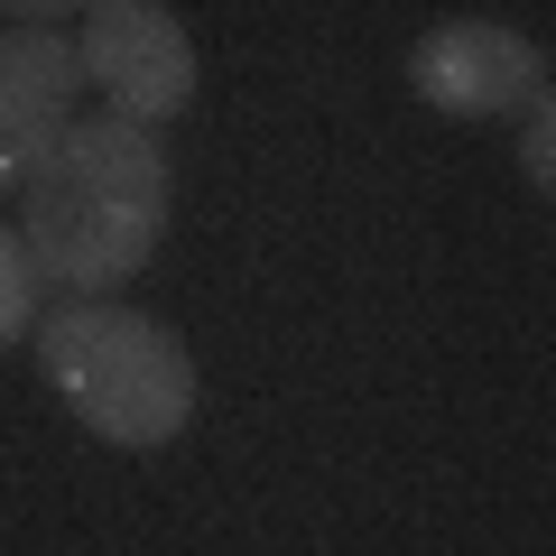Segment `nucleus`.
<instances>
[{
	"label": "nucleus",
	"instance_id": "f257e3e1",
	"mask_svg": "<svg viewBox=\"0 0 556 556\" xmlns=\"http://www.w3.org/2000/svg\"><path fill=\"white\" fill-rule=\"evenodd\" d=\"M20 241L38 278L102 298L121 278H139L167 241V149L159 130H139L121 112L65 121L56 149L20 177Z\"/></svg>",
	"mask_w": 556,
	"mask_h": 556
},
{
	"label": "nucleus",
	"instance_id": "f03ea898",
	"mask_svg": "<svg viewBox=\"0 0 556 556\" xmlns=\"http://www.w3.org/2000/svg\"><path fill=\"white\" fill-rule=\"evenodd\" d=\"M38 371L65 408L93 427L102 445H177L186 417H195V353L167 334L159 316L112 298H65L56 316H38Z\"/></svg>",
	"mask_w": 556,
	"mask_h": 556
},
{
	"label": "nucleus",
	"instance_id": "7ed1b4c3",
	"mask_svg": "<svg viewBox=\"0 0 556 556\" xmlns=\"http://www.w3.org/2000/svg\"><path fill=\"white\" fill-rule=\"evenodd\" d=\"M75 65L121 121L159 130L195 102V38L167 0H84V38H75Z\"/></svg>",
	"mask_w": 556,
	"mask_h": 556
},
{
	"label": "nucleus",
	"instance_id": "20e7f679",
	"mask_svg": "<svg viewBox=\"0 0 556 556\" xmlns=\"http://www.w3.org/2000/svg\"><path fill=\"white\" fill-rule=\"evenodd\" d=\"M538 84H547V56L501 20H437L408 47V93L445 121H510Z\"/></svg>",
	"mask_w": 556,
	"mask_h": 556
},
{
	"label": "nucleus",
	"instance_id": "39448f33",
	"mask_svg": "<svg viewBox=\"0 0 556 556\" xmlns=\"http://www.w3.org/2000/svg\"><path fill=\"white\" fill-rule=\"evenodd\" d=\"M84 65L56 28H0V195H20V177L56 149L75 121Z\"/></svg>",
	"mask_w": 556,
	"mask_h": 556
},
{
	"label": "nucleus",
	"instance_id": "423d86ee",
	"mask_svg": "<svg viewBox=\"0 0 556 556\" xmlns=\"http://www.w3.org/2000/svg\"><path fill=\"white\" fill-rule=\"evenodd\" d=\"M38 260H28V241H20V223H0V353L20 334H38Z\"/></svg>",
	"mask_w": 556,
	"mask_h": 556
},
{
	"label": "nucleus",
	"instance_id": "0eeeda50",
	"mask_svg": "<svg viewBox=\"0 0 556 556\" xmlns=\"http://www.w3.org/2000/svg\"><path fill=\"white\" fill-rule=\"evenodd\" d=\"M510 121H519V167H529V177H538V195H547V186H556V93L538 84V93L519 102Z\"/></svg>",
	"mask_w": 556,
	"mask_h": 556
},
{
	"label": "nucleus",
	"instance_id": "6e6552de",
	"mask_svg": "<svg viewBox=\"0 0 556 556\" xmlns=\"http://www.w3.org/2000/svg\"><path fill=\"white\" fill-rule=\"evenodd\" d=\"M0 10H10L20 28H56L65 10H84V0H0Z\"/></svg>",
	"mask_w": 556,
	"mask_h": 556
}]
</instances>
